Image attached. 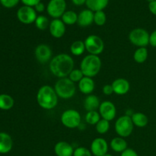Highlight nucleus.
<instances>
[{"instance_id":"nucleus-27","label":"nucleus","mask_w":156,"mask_h":156,"mask_svg":"<svg viewBox=\"0 0 156 156\" xmlns=\"http://www.w3.org/2000/svg\"><path fill=\"white\" fill-rule=\"evenodd\" d=\"M61 18L66 25H73L78 21V15L74 11H66Z\"/></svg>"},{"instance_id":"nucleus-23","label":"nucleus","mask_w":156,"mask_h":156,"mask_svg":"<svg viewBox=\"0 0 156 156\" xmlns=\"http://www.w3.org/2000/svg\"><path fill=\"white\" fill-rule=\"evenodd\" d=\"M131 120H132L134 126L137 127L143 128L147 126L149 123V118L145 114L141 112L133 113V115L131 116Z\"/></svg>"},{"instance_id":"nucleus-26","label":"nucleus","mask_w":156,"mask_h":156,"mask_svg":"<svg viewBox=\"0 0 156 156\" xmlns=\"http://www.w3.org/2000/svg\"><path fill=\"white\" fill-rule=\"evenodd\" d=\"M85 50V43L82 41H76L70 46V52L76 56H82Z\"/></svg>"},{"instance_id":"nucleus-39","label":"nucleus","mask_w":156,"mask_h":156,"mask_svg":"<svg viewBox=\"0 0 156 156\" xmlns=\"http://www.w3.org/2000/svg\"><path fill=\"white\" fill-rule=\"evenodd\" d=\"M45 9H46L45 5H44V3H42L41 2L34 6L35 11H36L37 12H40V13H41V12H44V11L45 10Z\"/></svg>"},{"instance_id":"nucleus-32","label":"nucleus","mask_w":156,"mask_h":156,"mask_svg":"<svg viewBox=\"0 0 156 156\" xmlns=\"http://www.w3.org/2000/svg\"><path fill=\"white\" fill-rule=\"evenodd\" d=\"M84 74L82 72V70L79 69H73L69 75V79L73 82H79L84 77Z\"/></svg>"},{"instance_id":"nucleus-10","label":"nucleus","mask_w":156,"mask_h":156,"mask_svg":"<svg viewBox=\"0 0 156 156\" xmlns=\"http://www.w3.org/2000/svg\"><path fill=\"white\" fill-rule=\"evenodd\" d=\"M17 18L18 21L24 24H30L34 23L37 18V12L33 7L24 5L17 12Z\"/></svg>"},{"instance_id":"nucleus-7","label":"nucleus","mask_w":156,"mask_h":156,"mask_svg":"<svg viewBox=\"0 0 156 156\" xmlns=\"http://www.w3.org/2000/svg\"><path fill=\"white\" fill-rule=\"evenodd\" d=\"M149 32L144 28H135L129 34V40L130 43L138 47H146L149 44Z\"/></svg>"},{"instance_id":"nucleus-22","label":"nucleus","mask_w":156,"mask_h":156,"mask_svg":"<svg viewBox=\"0 0 156 156\" xmlns=\"http://www.w3.org/2000/svg\"><path fill=\"white\" fill-rule=\"evenodd\" d=\"M109 0H86V5L92 12L103 11L108 6Z\"/></svg>"},{"instance_id":"nucleus-13","label":"nucleus","mask_w":156,"mask_h":156,"mask_svg":"<svg viewBox=\"0 0 156 156\" xmlns=\"http://www.w3.org/2000/svg\"><path fill=\"white\" fill-rule=\"evenodd\" d=\"M90 150L94 156H104L108 153V144L104 138L98 137L91 143Z\"/></svg>"},{"instance_id":"nucleus-38","label":"nucleus","mask_w":156,"mask_h":156,"mask_svg":"<svg viewBox=\"0 0 156 156\" xmlns=\"http://www.w3.org/2000/svg\"><path fill=\"white\" fill-rule=\"evenodd\" d=\"M149 44L152 47H156V30L152 32L150 34V37H149Z\"/></svg>"},{"instance_id":"nucleus-33","label":"nucleus","mask_w":156,"mask_h":156,"mask_svg":"<svg viewBox=\"0 0 156 156\" xmlns=\"http://www.w3.org/2000/svg\"><path fill=\"white\" fill-rule=\"evenodd\" d=\"M91 150H89L88 149L85 147H80L76 148V149H74V153H73V156H91Z\"/></svg>"},{"instance_id":"nucleus-40","label":"nucleus","mask_w":156,"mask_h":156,"mask_svg":"<svg viewBox=\"0 0 156 156\" xmlns=\"http://www.w3.org/2000/svg\"><path fill=\"white\" fill-rule=\"evenodd\" d=\"M149 9L151 13L153 14L154 15H156V0L152 2H149Z\"/></svg>"},{"instance_id":"nucleus-37","label":"nucleus","mask_w":156,"mask_h":156,"mask_svg":"<svg viewBox=\"0 0 156 156\" xmlns=\"http://www.w3.org/2000/svg\"><path fill=\"white\" fill-rule=\"evenodd\" d=\"M120 156H139V155L138 154H137V152H136L134 149L127 148L126 150L123 151V152H122Z\"/></svg>"},{"instance_id":"nucleus-19","label":"nucleus","mask_w":156,"mask_h":156,"mask_svg":"<svg viewBox=\"0 0 156 156\" xmlns=\"http://www.w3.org/2000/svg\"><path fill=\"white\" fill-rule=\"evenodd\" d=\"M95 88V84L92 78L84 76L83 79L79 82V89L82 94H91L94 91Z\"/></svg>"},{"instance_id":"nucleus-42","label":"nucleus","mask_w":156,"mask_h":156,"mask_svg":"<svg viewBox=\"0 0 156 156\" xmlns=\"http://www.w3.org/2000/svg\"><path fill=\"white\" fill-rule=\"evenodd\" d=\"M104 156H113L112 155H111V154H108V153H107L106 155H105Z\"/></svg>"},{"instance_id":"nucleus-9","label":"nucleus","mask_w":156,"mask_h":156,"mask_svg":"<svg viewBox=\"0 0 156 156\" xmlns=\"http://www.w3.org/2000/svg\"><path fill=\"white\" fill-rule=\"evenodd\" d=\"M66 9L65 0H50L47 6V12L50 17L54 19L62 16Z\"/></svg>"},{"instance_id":"nucleus-36","label":"nucleus","mask_w":156,"mask_h":156,"mask_svg":"<svg viewBox=\"0 0 156 156\" xmlns=\"http://www.w3.org/2000/svg\"><path fill=\"white\" fill-rule=\"evenodd\" d=\"M21 2L26 6H30V7H34L36 5L41 2V0H21Z\"/></svg>"},{"instance_id":"nucleus-30","label":"nucleus","mask_w":156,"mask_h":156,"mask_svg":"<svg viewBox=\"0 0 156 156\" xmlns=\"http://www.w3.org/2000/svg\"><path fill=\"white\" fill-rule=\"evenodd\" d=\"M110 129V123L108 120H105V119H101L98 123L95 125V129L99 134L107 133Z\"/></svg>"},{"instance_id":"nucleus-15","label":"nucleus","mask_w":156,"mask_h":156,"mask_svg":"<svg viewBox=\"0 0 156 156\" xmlns=\"http://www.w3.org/2000/svg\"><path fill=\"white\" fill-rule=\"evenodd\" d=\"M111 85L114 89V93L118 95H124L128 93L130 88L129 82L123 78H118L115 79Z\"/></svg>"},{"instance_id":"nucleus-3","label":"nucleus","mask_w":156,"mask_h":156,"mask_svg":"<svg viewBox=\"0 0 156 156\" xmlns=\"http://www.w3.org/2000/svg\"><path fill=\"white\" fill-rule=\"evenodd\" d=\"M101 69V60L98 56L87 55L80 63V69L86 77L93 78L97 76Z\"/></svg>"},{"instance_id":"nucleus-41","label":"nucleus","mask_w":156,"mask_h":156,"mask_svg":"<svg viewBox=\"0 0 156 156\" xmlns=\"http://www.w3.org/2000/svg\"><path fill=\"white\" fill-rule=\"evenodd\" d=\"M74 5L77 6H81L86 3V0H71Z\"/></svg>"},{"instance_id":"nucleus-31","label":"nucleus","mask_w":156,"mask_h":156,"mask_svg":"<svg viewBox=\"0 0 156 156\" xmlns=\"http://www.w3.org/2000/svg\"><path fill=\"white\" fill-rule=\"evenodd\" d=\"M107 16L104 11L95 12L94 14V22L98 26H103L106 23Z\"/></svg>"},{"instance_id":"nucleus-1","label":"nucleus","mask_w":156,"mask_h":156,"mask_svg":"<svg viewBox=\"0 0 156 156\" xmlns=\"http://www.w3.org/2000/svg\"><path fill=\"white\" fill-rule=\"evenodd\" d=\"M49 66L53 76L59 79L66 78L74 69V60L69 54L60 53L52 58Z\"/></svg>"},{"instance_id":"nucleus-18","label":"nucleus","mask_w":156,"mask_h":156,"mask_svg":"<svg viewBox=\"0 0 156 156\" xmlns=\"http://www.w3.org/2000/svg\"><path fill=\"white\" fill-rule=\"evenodd\" d=\"M13 141L7 133H0V154L9 153L12 149Z\"/></svg>"},{"instance_id":"nucleus-4","label":"nucleus","mask_w":156,"mask_h":156,"mask_svg":"<svg viewBox=\"0 0 156 156\" xmlns=\"http://www.w3.org/2000/svg\"><path fill=\"white\" fill-rule=\"evenodd\" d=\"M58 97L62 99H70L75 95L76 87L74 82L69 78H62L56 82L54 86Z\"/></svg>"},{"instance_id":"nucleus-35","label":"nucleus","mask_w":156,"mask_h":156,"mask_svg":"<svg viewBox=\"0 0 156 156\" xmlns=\"http://www.w3.org/2000/svg\"><path fill=\"white\" fill-rule=\"evenodd\" d=\"M102 91L105 95H111L114 93V89H113L112 85H105L102 88Z\"/></svg>"},{"instance_id":"nucleus-28","label":"nucleus","mask_w":156,"mask_h":156,"mask_svg":"<svg viewBox=\"0 0 156 156\" xmlns=\"http://www.w3.org/2000/svg\"><path fill=\"white\" fill-rule=\"evenodd\" d=\"M50 22L47 17L44 16V15H39L36 18L34 24L37 28L39 29L40 30H45L50 26Z\"/></svg>"},{"instance_id":"nucleus-5","label":"nucleus","mask_w":156,"mask_h":156,"mask_svg":"<svg viewBox=\"0 0 156 156\" xmlns=\"http://www.w3.org/2000/svg\"><path fill=\"white\" fill-rule=\"evenodd\" d=\"M133 123L131 117L123 115L119 117L115 122V131L117 135L122 138L129 136L133 131Z\"/></svg>"},{"instance_id":"nucleus-6","label":"nucleus","mask_w":156,"mask_h":156,"mask_svg":"<svg viewBox=\"0 0 156 156\" xmlns=\"http://www.w3.org/2000/svg\"><path fill=\"white\" fill-rule=\"evenodd\" d=\"M62 124L69 129H75L80 126L82 117L79 111L74 109H69L64 111L60 117Z\"/></svg>"},{"instance_id":"nucleus-21","label":"nucleus","mask_w":156,"mask_h":156,"mask_svg":"<svg viewBox=\"0 0 156 156\" xmlns=\"http://www.w3.org/2000/svg\"><path fill=\"white\" fill-rule=\"evenodd\" d=\"M111 149L116 152H122L123 151L126 150L127 149V142L124 140V138L122 137H115V138L112 139L110 143Z\"/></svg>"},{"instance_id":"nucleus-29","label":"nucleus","mask_w":156,"mask_h":156,"mask_svg":"<svg viewBox=\"0 0 156 156\" xmlns=\"http://www.w3.org/2000/svg\"><path fill=\"white\" fill-rule=\"evenodd\" d=\"M85 121L90 125H96L101 120V115L97 111H88L85 115Z\"/></svg>"},{"instance_id":"nucleus-14","label":"nucleus","mask_w":156,"mask_h":156,"mask_svg":"<svg viewBox=\"0 0 156 156\" xmlns=\"http://www.w3.org/2000/svg\"><path fill=\"white\" fill-rule=\"evenodd\" d=\"M49 30L51 36L54 38L62 37L66 33V24H64L62 20L56 18L53 19L50 23Z\"/></svg>"},{"instance_id":"nucleus-34","label":"nucleus","mask_w":156,"mask_h":156,"mask_svg":"<svg viewBox=\"0 0 156 156\" xmlns=\"http://www.w3.org/2000/svg\"><path fill=\"white\" fill-rule=\"evenodd\" d=\"M20 0H0L2 5L7 9H12L18 4Z\"/></svg>"},{"instance_id":"nucleus-20","label":"nucleus","mask_w":156,"mask_h":156,"mask_svg":"<svg viewBox=\"0 0 156 156\" xmlns=\"http://www.w3.org/2000/svg\"><path fill=\"white\" fill-rule=\"evenodd\" d=\"M101 102L98 97L92 94L87 95V97L85 98L83 102L84 108H85L88 112V111H96L98 108H99Z\"/></svg>"},{"instance_id":"nucleus-17","label":"nucleus","mask_w":156,"mask_h":156,"mask_svg":"<svg viewBox=\"0 0 156 156\" xmlns=\"http://www.w3.org/2000/svg\"><path fill=\"white\" fill-rule=\"evenodd\" d=\"M94 12L90 9L82 10L78 15L77 24L81 27H88L94 22Z\"/></svg>"},{"instance_id":"nucleus-2","label":"nucleus","mask_w":156,"mask_h":156,"mask_svg":"<svg viewBox=\"0 0 156 156\" xmlns=\"http://www.w3.org/2000/svg\"><path fill=\"white\" fill-rule=\"evenodd\" d=\"M58 95L53 88L50 85H43L37 93V101L41 108L52 110L58 104Z\"/></svg>"},{"instance_id":"nucleus-16","label":"nucleus","mask_w":156,"mask_h":156,"mask_svg":"<svg viewBox=\"0 0 156 156\" xmlns=\"http://www.w3.org/2000/svg\"><path fill=\"white\" fill-rule=\"evenodd\" d=\"M54 152L56 156H73L74 149L69 143L60 141L55 145Z\"/></svg>"},{"instance_id":"nucleus-43","label":"nucleus","mask_w":156,"mask_h":156,"mask_svg":"<svg viewBox=\"0 0 156 156\" xmlns=\"http://www.w3.org/2000/svg\"><path fill=\"white\" fill-rule=\"evenodd\" d=\"M148 2H154V1H155V0H147Z\"/></svg>"},{"instance_id":"nucleus-24","label":"nucleus","mask_w":156,"mask_h":156,"mask_svg":"<svg viewBox=\"0 0 156 156\" xmlns=\"http://www.w3.org/2000/svg\"><path fill=\"white\" fill-rule=\"evenodd\" d=\"M15 105L13 98L7 94H0V109L2 111H9L12 109Z\"/></svg>"},{"instance_id":"nucleus-8","label":"nucleus","mask_w":156,"mask_h":156,"mask_svg":"<svg viewBox=\"0 0 156 156\" xmlns=\"http://www.w3.org/2000/svg\"><path fill=\"white\" fill-rule=\"evenodd\" d=\"M85 50L91 55L98 56L105 49V43L99 36L95 34H91L85 38Z\"/></svg>"},{"instance_id":"nucleus-12","label":"nucleus","mask_w":156,"mask_h":156,"mask_svg":"<svg viewBox=\"0 0 156 156\" xmlns=\"http://www.w3.org/2000/svg\"><path fill=\"white\" fill-rule=\"evenodd\" d=\"M34 55L37 60L40 63L45 64L47 62H50V60L52 59L53 52H52L51 48L48 45L42 44L38 45L35 48Z\"/></svg>"},{"instance_id":"nucleus-11","label":"nucleus","mask_w":156,"mask_h":156,"mask_svg":"<svg viewBox=\"0 0 156 156\" xmlns=\"http://www.w3.org/2000/svg\"><path fill=\"white\" fill-rule=\"evenodd\" d=\"M99 114L102 119L111 121L114 120L117 114V109L115 105L110 101H105L101 102L99 107Z\"/></svg>"},{"instance_id":"nucleus-25","label":"nucleus","mask_w":156,"mask_h":156,"mask_svg":"<svg viewBox=\"0 0 156 156\" xmlns=\"http://www.w3.org/2000/svg\"><path fill=\"white\" fill-rule=\"evenodd\" d=\"M149 52L146 47H139L133 53V59L137 63H143L147 59Z\"/></svg>"}]
</instances>
